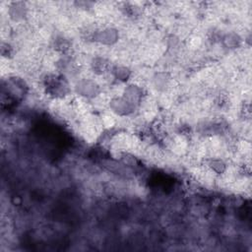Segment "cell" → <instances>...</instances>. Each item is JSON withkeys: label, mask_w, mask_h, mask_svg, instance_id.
<instances>
[{"label": "cell", "mask_w": 252, "mask_h": 252, "mask_svg": "<svg viewBox=\"0 0 252 252\" xmlns=\"http://www.w3.org/2000/svg\"><path fill=\"white\" fill-rule=\"evenodd\" d=\"M111 112L119 116H128L134 112L136 105L128 101L122 95H116L110 98L108 104Z\"/></svg>", "instance_id": "6da1fadb"}, {"label": "cell", "mask_w": 252, "mask_h": 252, "mask_svg": "<svg viewBox=\"0 0 252 252\" xmlns=\"http://www.w3.org/2000/svg\"><path fill=\"white\" fill-rule=\"evenodd\" d=\"M77 93L85 98H95L100 93L99 85L92 79H82L76 85Z\"/></svg>", "instance_id": "7a4b0ae2"}, {"label": "cell", "mask_w": 252, "mask_h": 252, "mask_svg": "<svg viewBox=\"0 0 252 252\" xmlns=\"http://www.w3.org/2000/svg\"><path fill=\"white\" fill-rule=\"evenodd\" d=\"M94 39L103 45H112L118 39V32L112 28L107 27L95 32Z\"/></svg>", "instance_id": "3957f363"}, {"label": "cell", "mask_w": 252, "mask_h": 252, "mask_svg": "<svg viewBox=\"0 0 252 252\" xmlns=\"http://www.w3.org/2000/svg\"><path fill=\"white\" fill-rule=\"evenodd\" d=\"M112 76L119 81H125L128 80L131 76V72L128 67L123 66V65H117L113 68L112 70Z\"/></svg>", "instance_id": "277c9868"}, {"label": "cell", "mask_w": 252, "mask_h": 252, "mask_svg": "<svg viewBox=\"0 0 252 252\" xmlns=\"http://www.w3.org/2000/svg\"><path fill=\"white\" fill-rule=\"evenodd\" d=\"M239 37L237 34L235 33H228L226 34L224 37H223V42L224 44L229 47V48H233V47H236L239 43Z\"/></svg>", "instance_id": "5b68a950"}]
</instances>
